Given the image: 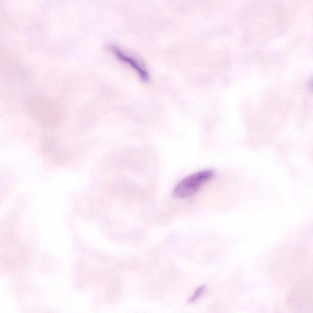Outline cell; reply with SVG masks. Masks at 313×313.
<instances>
[{
  "instance_id": "1",
  "label": "cell",
  "mask_w": 313,
  "mask_h": 313,
  "mask_svg": "<svg viewBox=\"0 0 313 313\" xmlns=\"http://www.w3.org/2000/svg\"><path fill=\"white\" fill-rule=\"evenodd\" d=\"M213 169H205L186 177L174 188L173 195L178 199H184L195 195L204 184L214 178Z\"/></svg>"
},
{
  "instance_id": "2",
  "label": "cell",
  "mask_w": 313,
  "mask_h": 313,
  "mask_svg": "<svg viewBox=\"0 0 313 313\" xmlns=\"http://www.w3.org/2000/svg\"><path fill=\"white\" fill-rule=\"evenodd\" d=\"M108 49L120 62L125 63V64L129 65L131 68H132L137 72L138 76L143 82H149V73L139 61L133 58L132 56L128 55L127 53L124 52L121 48L115 45L109 46Z\"/></svg>"
},
{
  "instance_id": "3",
  "label": "cell",
  "mask_w": 313,
  "mask_h": 313,
  "mask_svg": "<svg viewBox=\"0 0 313 313\" xmlns=\"http://www.w3.org/2000/svg\"><path fill=\"white\" fill-rule=\"evenodd\" d=\"M206 290L205 285H201L198 287L193 292V294L190 296V297L188 299V303H195L205 293Z\"/></svg>"
},
{
  "instance_id": "4",
  "label": "cell",
  "mask_w": 313,
  "mask_h": 313,
  "mask_svg": "<svg viewBox=\"0 0 313 313\" xmlns=\"http://www.w3.org/2000/svg\"><path fill=\"white\" fill-rule=\"evenodd\" d=\"M310 88L312 89V90L313 91V79L310 82Z\"/></svg>"
}]
</instances>
